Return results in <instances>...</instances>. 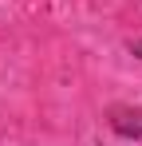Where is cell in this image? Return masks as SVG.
Masks as SVG:
<instances>
[{
  "label": "cell",
  "mask_w": 142,
  "mask_h": 146,
  "mask_svg": "<svg viewBox=\"0 0 142 146\" xmlns=\"http://www.w3.org/2000/svg\"><path fill=\"white\" fill-rule=\"evenodd\" d=\"M111 130L142 142V107H111Z\"/></svg>",
  "instance_id": "6da1fadb"
},
{
  "label": "cell",
  "mask_w": 142,
  "mask_h": 146,
  "mask_svg": "<svg viewBox=\"0 0 142 146\" xmlns=\"http://www.w3.org/2000/svg\"><path fill=\"white\" fill-rule=\"evenodd\" d=\"M130 55H138V59H142V40H130Z\"/></svg>",
  "instance_id": "7a4b0ae2"
}]
</instances>
